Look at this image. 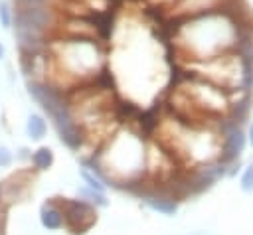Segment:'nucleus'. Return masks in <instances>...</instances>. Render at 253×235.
Listing matches in <instances>:
<instances>
[{"mask_svg":"<svg viewBox=\"0 0 253 235\" xmlns=\"http://www.w3.org/2000/svg\"><path fill=\"white\" fill-rule=\"evenodd\" d=\"M65 217V229L73 235H81L89 231L97 223V207L89 203L87 199H75V197H59Z\"/></svg>","mask_w":253,"mask_h":235,"instance_id":"2","label":"nucleus"},{"mask_svg":"<svg viewBox=\"0 0 253 235\" xmlns=\"http://www.w3.org/2000/svg\"><path fill=\"white\" fill-rule=\"evenodd\" d=\"M26 134L30 136V140H42L47 134V120L43 115L40 113H32L26 120Z\"/></svg>","mask_w":253,"mask_h":235,"instance_id":"8","label":"nucleus"},{"mask_svg":"<svg viewBox=\"0 0 253 235\" xmlns=\"http://www.w3.org/2000/svg\"><path fill=\"white\" fill-rule=\"evenodd\" d=\"M12 162H14V154L6 146H0V168H8L12 166Z\"/></svg>","mask_w":253,"mask_h":235,"instance_id":"13","label":"nucleus"},{"mask_svg":"<svg viewBox=\"0 0 253 235\" xmlns=\"http://www.w3.org/2000/svg\"><path fill=\"white\" fill-rule=\"evenodd\" d=\"M12 8H42V6H53L51 0H10Z\"/></svg>","mask_w":253,"mask_h":235,"instance_id":"11","label":"nucleus"},{"mask_svg":"<svg viewBox=\"0 0 253 235\" xmlns=\"http://www.w3.org/2000/svg\"><path fill=\"white\" fill-rule=\"evenodd\" d=\"M247 142H249V146L253 148V122H251L249 128H247Z\"/></svg>","mask_w":253,"mask_h":235,"instance_id":"14","label":"nucleus"},{"mask_svg":"<svg viewBox=\"0 0 253 235\" xmlns=\"http://www.w3.org/2000/svg\"><path fill=\"white\" fill-rule=\"evenodd\" d=\"M223 4H225L223 0H178L174 4V10L182 18H192V16H198V14H206V12L217 10Z\"/></svg>","mask_w":253,"mask_h":235,"instance_id":"6","label":"nucleus"},{"mask_svg":"<svg viewBox=\"0 0 253 235\" xmlns=\"http://www.w3.org/2000/svg\"><path fill=\"white\" fill-rule=\"evenodd\" d=\"M186 24L180 28L176 41L186 61L208 59L225 51L235 49L237 43V16L223 4L217 10L184 18Z\"/></svg>","mask_w":253,"mask_h":235,"instance_id":"1","label":"nucleus"},{"mask_svg":"<svg viewBox=\"0 0 253 235\" xmlns=\"http://www.w3.org/2000/svg\"><path fill=\"white\" fill-rule=\"evenodd\" d=\"M30 162H32V170L34 172H45L53 166L55 162V156H53V150L49 146H40L32 152L30 156Z\"/></svg>","mask_w":253,"mask_h":235,"instance_id":"7","label":"nucleus"},{"mask_svg":"<svg viewBox=\"0 0 253 235\" xmlns=\"http://www.w3.org/2000/svg\"><path fill=\"white\" fill-rule=\"evenodd\" d=\"M14 30H36L51 34L57 28V14L53 6L42 8H14Z\"/></svg>","mask_w":253,"mask_h":235,"instance_id":"3","label":"nucleus"},{"mask_svg":"<svg viewBox=\"0 0 253 235\" xmlns=\"http://www.w3.org/2000/svg\"><path fill=\"white\" fill-rule=\"evenodd\" d=\"M81 196H83V199H87V201L93 203L95 207H107V205H109V199H107L105 192H97V190H91V188H83V190H81Z\"/></svg>","mask_w":253,"mask_h":235,"instance_id":"9","label":"nucleus"},{"mask_svg":"<svg viewBox=\"0 0 253 235\" xmlns=\"http://www.w3.org/2000/svg\"><path fill=\"white\" fill-rule=\"evenodd\" d=\"M4 53H6V49H4V45H2V43H0V59H2V57H4Z\"/></svg>","mask_w":253,"mask_h":235,"instance_id":"15","label":"nucleus"},{"mask_svg":"<svg viewBox=\"0 0 253 235\" xmlns=\"http://www.w3.org/2000/svg\"><path fill=\"white\" fill-rule=\"evenodd\" d=\"M14 24V8L8 2H0V26L12 28Z\"/></svg>","mask_w":253,"mask_h":235,"instance_id":"10","label":"nucleus"},{"mask_svg":"<svg viewBox=\"0 0 253 235\" xmlns=\"http://www.w3.org/2000/svg\"><path fill=\"white\" fill-rule=\"evenodd\" d=\"M40 223L47 231H59V229L65 227V217H63V207H61L59 197H49L42 203Z\"/></svg>","mask_w":253,"mask_h":235,"instance_id":"5","label":"nucleus"},{"mask_svg":"<svg viewBox=\"0 0 253 235\" xmlns=\"http://www.w3.org/2000/svg\"><path fill=\"white\" fill-rule=\"evenodd\" d=\"M241 190H243V192H253V162L243 170V176H241Z\"/></svg>","mask_w":253,"mask_h":235,"instance_id":"12","label":"nucleus"},{"mask_svg":"<svg viewBox=\"0 0 253 235\" xmlns=\"http://www.w3.org/2000/svg\"><path fill=\"white\" fill-rule=\"evenodd\" d=\"M34 182V170H20L6 178L0 184V207H10L12 203L20 201L26 194L30 184Z\"/></svg>","mask_w":253,"mask_h":235,"instance_id":"4","label":"nucleus"},{"mask_svg":"<svg viewBox=\"0 0 253 235\" xmlns=\"http://www.w3.org/2000/svg\"><path fill=\"white\" fill-rule=\"evenodd\" d=\"M0 235H2V225H0Z\"/></svg>","mask_w":253,"mask_h":235,"instance_id":"16","label":"nucleus"}]
</instances>
